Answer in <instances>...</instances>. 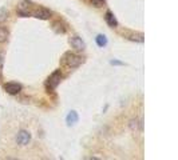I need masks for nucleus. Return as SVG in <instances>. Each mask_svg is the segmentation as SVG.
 Here are the masks:
<instances>
[{
    "label": "nucleus",
    "instance_id": "15",
    "mask_svg": "<svg viewBox=\"0 0 178 160\" xmlns=\"http://www.w3.org/2000/svg\"><path fill=\"white\" fill-rule=\"evenodd\" d=\"M90 3H91V6H94L96 8H100V7H103L104 4H106V0H90Z\"/></svg>",
    "mask_w": 178,
    "mask_h": 160
},
{
    "label": "nucleus",
    "instance_id": "14",
    "mask_svg": "<svg viewBox=\"0 0 178 160\" xmlns=\"http://www.w3.org/2000/svg\"><path fill=\"white\" fill-rule=\"evenodd\" d=\"M8 18V11L7 8H0V23H4Z\"/></svg>",
    "mask_w": 178,
    "mask_h": 160
},
{
    "label": "nucleus",
    "instance_id": "9",
    "mask_svg": "<svg viewBox=\"0 0 178 160\" xmlns=\"http://www.w3.org/2000/svg\"><path fill=\"white\" fill-rule=\"evenodd\" d=\"M78 120H79V115H78V112H76V111H70V112H68V115L66 116V123H67L68 127L75 126V124L78 123Z\"/></svg>",
    "mask_w": 178,
    "mask_h": 160
},
{
    "label": "nucleus",
    "instance_id": "11",
    "mask_svg": "<svg viewBox=\"0 0 178 160\" xmlns=\"http://www.w3.org/2000/svg\"><path fill=\"white\" fill-rule=\"evenodd\" d=\"M95 42H96V44H98V47L104 48V47L107 46V38H106V35H102V34L96 35Z\"/></svg>",
    "mask_w": 178,
    "mask_h": 160
},
{
    "label": "nucleus",
    "instance_id": "17",
    "mask_svg": "<svg viewBox=\"0 0 178 160\" xmlns=\"http://www.w3.org/2000/svg\"><path fill=\"white\" fill-rule=\"evenodd\" d=\"M3 67H4V55L0 52V74L3 71Z\"/></svg>",
    "mask_w": 178,
    "mask_h": 160
},
{
    "label": "nucleus",
    "instance_id": "3",
    "mask_svg": "<svg viewBox=\"0 0 178 160\" xmlns=\"http://www.w3.org/2000/svg\"><path fill=\"white\" fill-rule=\"evenodd\" d=\"M60 80H62V72L55 71V72H52L50 75V78L47 79V86H50V90H55L60 84Z\"/></svg>",
    "mask_w": 178,
    "mask_h": 160
},
{
    "label": "nucleus",
    "instance_id": "12",
    "mask_svg": "<svg viewBox=\"0 0 178 160\" xmlns=\"http://www.w3.org/2000/svg\"><path fill=\"white\" fill-rule=\"evenodd\" d=\"M127 39L131 40V42H137V43H143V40H145V38H143L142 34H135V35L133 34V35H129Z\"/></svg>",
    "mask_w": 178,
    "mask_h": 160
},
{
    "label": "nucleus",
    "instance_id": "4",
    "mask_svg": "<svg viewBox=\"0 0 178 160\" xmlns=\"http://www.w3.org/2000/svg\"><path fill=\"white\" fill-rule=\"evenodd\" d=\"M22 84L19 83H14V82H8L4 84V90H6L7 94L10 95H18L20 91H22Z\"/></svg>",
    "mask_w": 178,
    "mask_h": 160
},
{
    "label": "nucleus",
    "instance_id": "2",
    "mask_svg": "<svg viewBox=\"0 0 178 160\" xmlns=\"http://www.w3.org/2000/svg\"><path fill=\"white\" fill-rule=\"evenodd\" d=\"M15 142L16 144H19L22 147L28 146L31 143V132L27 130H20L15 136Z\"/></svg>",
    "mask_w": 178,
    "mask_h": 160
},
{
    "label": "nucleus",
    "instance_id": "10",
    "mask_svg": "<svg viewBox=\"0 0 178 160\" xmlns=\"http://www.w3.org/2000/svg\"><path fill=\"white\" fill-rule=\"evenodd\" d=\"M129 127H130V130L133 132H138L143 130V123L141 119H131L130 123H129Z\"/></svg>",
    "mask_w": 178,
    "mask_h": 160
},
{
    "label": "nucleus",
    "instance_id": "7",
    "mask_svg": "<svg viewBox=\"0 0 178 160\" xmlns=\"http://www.w3.org/2000/svg\"><path fill=\"white\" fill-rule=\"evenodd\" d=\"M18 14H19L20 16H23V18H26V16H30V15H31L30 3H28L27 0H23V2L18 6Z\"/></svg>",
    "mask_w": 178,
    "mask_h": 160
},
{
    "label": "nucleus",
    "instance_id": "8",
    "mask_svg": "<svg viewBox=\"0 0 178 160\" xmlns=\"http://www.w3.org/2000/svg\"><path fill=\"white\" fill-rule=\"evenodd\" d=\"M104 20H106L107 26L111 27V28H117L118 27V20H117V18L114 16V14H112L111 11H106V14H104Z\"/></svg>",
    "mask_w": 178,
    "mask_h": 160
},
{
    "label": "nucleus",
    "instance_id": "6",
    "mask_svg": "<svg viewBox=\"0 0 178 160\" xmlns=\"http://www.w3.org/2000/svg\"><path fill=\"white\" fill-rule=\"evenodd\" d=\"M32 15H34V18H36V19L48 20L51 18V11L47 10V8H44V7H39L38 10H35L34 12H32Z\"/></svg>",
    "mask_w": 178,
    "mask_h": 160
},
{
    "label": "nucleus",
    "instance_id": "1",
    "mask_svg": "<svg viewBox=\"0 0 178 160\" xmlns=\"http://www.w3.org/2000/svg\"><path fill=\"white\" fill-rule=\"evenodd\" d=\"M63 62L68 68H78L83 63V58L72 52H66L63 56Z\"/></svg>",
    "mask_w": 178,
    "mask_h": 160
},
{
    "label": "nucleus",
    "instance_id": "16",
    "mask_svg": "<svg viewBox=\"0 0 178 160\" xmlns=\"http://www.w3.org/2000/svg\"><path fill=\"white\" fill-rule=\"evenodd\" d=\"M110 64H111V66H125L123 62H119V60H117V59L110 60Z\"/></svg>",
    "mask_w": 178,
    "mask_h": 160
},
{
    "label": "nucleus",
    "instance_id": "5",
    "mask_svg": "<svg viewBox=\"0 0 178 160\" xmlns=\"http://www.w3.org/2000/svg\"><path fill=\"white\" fill-rule=\"evenodd\" d=\"M70 44H71V47L76 51H84L86 50V43H84L82 40V38H79L78 35H74L70 39Z\"/></svg>",
    "mask_w": 178,
    "mask_h": 160
},
{
    "label": "nucleus",
    "instance_id": "13",
    "mask_svg": "<svg viewBox=\"0 0 178 160\" xmlns=\"http://www.w3.org/2000/svg\"><path fill=\"white\" fill-rule=\"evenodd\" d=\"M7 39H8V31H7V28L0 27V44H2V43H6Z\"/></svg>",
    "mask_w": 178,
    "mask_h": 160
}]
</instances>
